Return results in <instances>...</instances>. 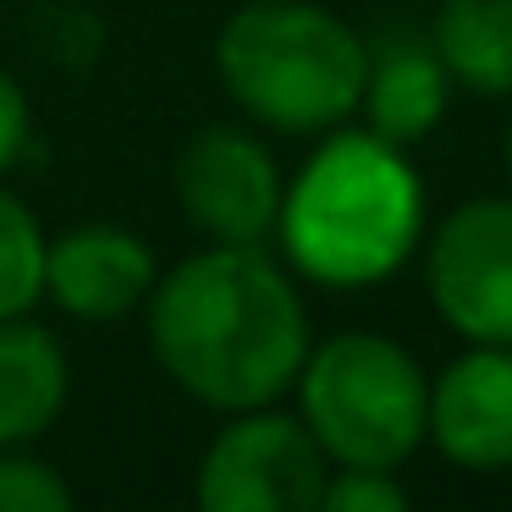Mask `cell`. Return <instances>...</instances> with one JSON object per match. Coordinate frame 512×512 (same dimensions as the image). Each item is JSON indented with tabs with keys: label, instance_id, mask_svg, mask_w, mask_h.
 <instances>
[{
	"label": "cell",
	"instance_id": "1",
	"mask_svg": "<svg viewBox=\"0 0 512 512\" xmlns=\"http://www.w3.org/2000/svg\"><path fill=\"white\" fill-rule=\"evenodd\" d=\"M144 309L160 369L204 408H265L298 386L309 309L265 243L199 248L155 281Z\"/></svg>",
	"mask_w": 512,
	"mask_h": 512
},
{
	"label": "cell",
	"instance_id": "2",
	"mask_svg": "<svg viewBox=\"0 0 512 512\" xmlns=\"http://www.w3.org/2000/svg\"><path fill=\"white\" fill-rule=\"evenodd\" d=\"M281 254L320 287H375L424 237V182L402 144L331 127L281 193Z\"/></svg>",
	"mask_w": 512,
	"mask_h": 512
},
{
	"label": "cell",
	"instance_id": "3",
	"mask_svg": "<svg viewBox=\"0 0 512 512\" xmlns=\"http://www.w3.org/2000/svg\"><path fill=\"white\" fill-rule=\"evenodd\" d=\"M215 72L237 111L303 138L358 116L369 45L309 0H248L215 39Z\"/></svg>",
	"mask_w": 512,
	"mask_h": 512
},
{
	"label": "cell",
	"instance_id": "4",
	"mask_svg": "<svg viewBox=\"0 0 512 512\" xmlns=\"http://www.w3.org/2000/svg\"><path fill=\"white\" fill-rule=\"evenodd\" d=\"M298 419L331 468H402L430 435V380L380 331H336L298 369Z\"/></svg>",
	"mask_w": 512,
	"mask_h": 512
},
{
	"label": "cell",
	"instance_id": "5",
	"mask_svg": "<svg viewBox=\"0 0 512 512\" xmlns=\"http://www.w3.org/2000/svg\"><path fill=\"white\" fill-rule=\"evenodd\" d=\"M331 479V457L292 413L243 408L215 430L199 457L193 496L204 512H314Z\"/></svg>",
	"mask_w": 512,
	"mask_h": 512
},
{
	"label": "cell",
	"instance_id": "6",
	"mask_svg": "<svg viewBox=\"0 0 512 512\" xmlns=\"http://www.w3.org/2000/svg\"><path fill=\"white\" fill-rule=\"evenodd\" d=\"M430 303L463 342L512 347V199H468L424 248Z\"/></svg>",
	"mask_w": 512,
	"mask_h": 512
},
{
	"label": "cell",
	"instance_id": "7",
	"mask_svg": "<svg viewBox=\"0 0 512 512\" xmlns=\"http://www.w3.org/2000/svg\"><path fill=\"white\" fill-rule=\"evenodd\" d=\"M177 204L210 243H265L281 221V182L270 149L243 127L210 122L182 138L171 160Z\"/></svg>",
	"mask_w": 512,
	"mask_h": 512
},
{
	"label": "cell",
	"instance_id": "8",
	"mask_svg": "<svg viewBox=\"0 0 512 512\" xmlns=\"http://www.w3.org/2000/svg\"><path fill=\"white\" fill-rule=\"evenodd\" d=\"M430 441L446 463L474 474L512 468V347L468 342L430 380Z\"/></svg>",
	"mask_w": 512,
	"mask_h": 512
},
{
	"label": "cell",
	"instance_id": "9",
	"mask_svg": "<svg viewBox=\"0 0 512 512\" xmlns=\"http://www.w3.org/2000/svg\"><path fill=\"white\" fill-rule=\"evenodd\" d=\"M155 254L127 226H72L45 254V298L72 320H122L155 292Z\"/></svg>",
	"mask_w": 512,
	"mask_h": 512
},
{
	"label": "cell",
	"instance_id": "10",
	"mask_svg": "<svg viewBox=\"0 0 512 512\" xmlns=\"http://www.w3.org/2000/svg\"><path fill=\"white\" fill-rule=\"evenodd\" d=\"M446 105H452V72L441 67L435 45L391 34L369 50V78L364 100H358L369 133L391 138V144H419L441 127Z\"/></svg>",
	"mask_w": 512,
	"mask_h": 512
},
{
	"label": "cell",
	"instance_id": "11",
	"mask_svg": "<svg viewBox=\"0 0 512 512\" xmlns=\"http://www.w3.org/2000/svg\"><path fill=\"white\" fill-rule=\"evenodd\" d=\"M72 369L45 325L0 320V446H34L61 419Z\"/></svg>",
	"mask_w": 512,
	"mask_h": 512
},
{
	"label": "cell",
	"instance_id": "12",
	"mask_svg": "<svg viewBox=\"0 0 512 512\" xmlns=\"http://www.w3.org/2000/svg\"><path fill=\"white\" fill-rule=\"evenodd\" d=\"M430 45L457 89L479 100L512 94V0H441Z\"/></svg>",
	"mask_w": 512,
	"mask_h": 512
},
{
	"label": "cell",
	"instance_id": "13",
	"mask_svg": "<svg viewBox=\"0 0 512 512\" xmlns=\"http://www.w3.org/2000/svg\"><path fill=\"white\" fill-rule=\"evenodd\" d=\"M50 237L17 193L0 188V320H17L45 298Z\"/></svg>",
	"mask_w": 512,
	"mask_h": 512
},
{
	"label": "cell",
	"instance_id": "14",
	"mask_svg": "<svg viewBox=\"0 0 512 512\" xmlns=\"http://www.w3.org/2000/svg\"><path fill=\"white\" fill-rule=\"evenodd\" d=\"M0 512H72V485L23 446H0Z\"/></svg>",
	"mask_w": 512,
	"mask_h": 512
},
{
	"label": "cell",
	"instance_id": "15",
	"mask_svg": "<svg viewBox=\"0 0 512 512\" xmlns=\"http://www.w3.org/2000/svg\"><path fill=\"white\" fill-rule=\"evenodd\" d=\"M320 507L325 512H402L408 490L391 479V468H331Z\"/></svg>",
	"mask_w": 512,
	"mask_h": 512
},
{
	"label": "cell",
	"instance_id": "16",
	"mask_svg": "<svg viewBox=\"0 0 512 512\" xmlns=\"http://www.w3.org/2000/svg\"><path fill=\"white\" fill-rule=\"evenodd\" d=\"M28 133H34V116H28V94L17 89V78L0 72V171H12L28 149Z\"/></svg>",
	"mask_w": 512,
	"mask_h": 512
},
{
	"label": "cell",
	"instance_id": "17",
	"mask_svg": "<svg viewBox=\"0 0 512 512\" xmlns=\"http://www.w3.org/2000/svg\"><path fill=\"white\" fill-rule=\"evenodd\" d=\"M507 177H512V122H507Z\"/></svg>",
	"mask_w": 512,
	"mask_h": 512
}]
</instances>
